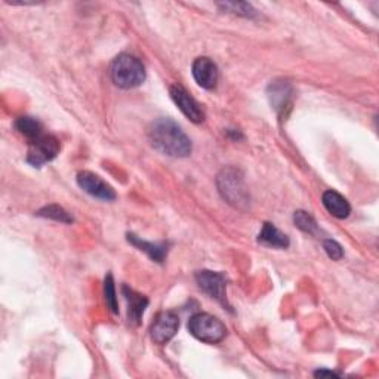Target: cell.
Masks as SVG:
<instances>
[{
	"label": "cell",
	"mask_w": 379,
	"mask_h": 379,
	"mask_svg": "<svg viewBox=\"0 0 379 379\" xmlns=\"http://www.w3.org/2000/svg\"><path fill=\"white\" fill-rule=\"evenodd\" d=\"M148 140L159 153L170 158H187L193 150L192 140L182 128L167 117H160L150 125Z\"/></svg>",
	"instance_id": "cell-1"
},
{
	"label": "cell",
	"mask_w": 379,
	"mask_h": 379,
	"mask_svg": "<svg viewBox=\"0 0 379 379\" xmlns=\"http://www.w3.org/2000/svg\"><path fill=\"white\" fill-rule=\"evenodd\" d=\"M111 79L122 89H133L145 80L144 64L131 54H120L111 65Z\"/></svg>",
	"instance_id": "cell-2"
},
{
	"label": "cell",
	"mask_w": 379,
	"mask_h": 379,
	"mask_svg": "<svg viewBox=\"0 0 379 379\" xmlns=\"http://www.w3.org/2000/svg\"><path fill=\"white\" fill-rule=\"evenodd\" d=\"M221 196L230 204L243 209L249 204V193L242 172L236 167H224L216 178Z\"/></svg>",
	"instance_id": "cell-3"
},
{
	"label": "cell",
	"mask_w": 379,
	"mask_h": 379,
	"mask_svg": "<svg viewBox=\"0 0 379 379\" xmlns=\"http://www.w3.org/2000/svg\"><path fill=\"white\" fill-rule=\"evenodd\" d=\"M188 332L202 342L218 344L226 338L227 327L218 317L199 313L188 320Z\"/></svg>",
	"instance_id": "cell-4"
},
{
	"label": "cell",
	"mask_w": 379,
	"mask_h": 379,
	"mask_svg": "<svg viewBox=\"0 0 379 379\" xmlns=\"http://www.w3.org/2000/svg\"><path fill=\"white\" fill-rule=\"evenodd\" d=\"M60 148V141L55 136L43 133L38 140L30 143L27 162L34 167H40L42 165L54 160L58 156Z\"/></svg>",
	"instance_id": "cell-5"
},
{
	"label": "cell",
	"mask_w": 379,
	"mask_h": 379,
	"mask_svg": "<svg viewBox=\"0 0 379 379\" xmlns=\"http://www.w3.org/2000/svg\"><path fill=\"white\" fill-rule=\"evenodd\" d=\"M178 327H180V317L174 312H163L151 324L150 334L154 342L159 344V346H165V344H167L177 335Z\"/></svg>",
	"instance_id": "cell-6"
},
{
	"label": "cell",
	"mask_w": 379,
	"mask_h": 379,
	"mask_svg": "<svg viewBox=\"0 0 379 379\" xmlns=\"http://www.w3.org/2000/svg\"><path fill=\"white\" fill-rule=\"evenodd\" d=\"M170 98L174 99V102L177 104V107L182 111V114L192 120L193 123H202L204 120V113L202 110V107L199 106V102L190 95L182 86L180 84H174L170 86Z\"/></svg>",
	"instance_id": "cell-7"
},
{
	"label": "cell",
	"mask_w": 379,
	"mask_h": 379,
	"mask_svg": "<svg viewBox=\"0 0 379 379\" xmlns=\"http://www.w3.org/2000/svg\"><path fill=\"white\" fill-rule=\"evenodd\" d=\"M197 285L202 290H204L206 294L215 298L218 302L222 305H227V298H226V278L221 273L203 270L196 274Z\"/></svg>",
	"instance_id": "cell-8"
},
{
	"label": "cell",
	"mask_w": 379,
	"mask_h": 379,
	"mask_svg": "<svg viewBox=\"0 0 379 379\" xmlns=\"http://www.w3.org/2000/svg\"><path fill=\"white\" fill-rule=\"evenodd\" d=\"M77 184L83 190V192L91 194L92 197L107 200V202L116 199L114 190L106 181H102L98 175L92 174V172H88V170L79 172Z\"/></svg>",
	"instance_id": "cell-9"
},
{
	"label": "cell",
	"mask_w": 379,
	"mask_h": 379,
	"mask_svg": "<svg viewBox=\"0 0 379 379\" xmlns=\"http://www.w3.org/2000/svg\"><path fill=\"white\" fill-rule=\"evenodd\" d=\"M292 86L286 80H274L268 86V98L273 109L278 111L280 116L286 117V110L290 109L292 104Z\"/></svg>",
	"instance_id": "cell-10"
},
{
	"label": "cell",
	"mask_w": 379,
	"mask_h": 379,
	"mask_svg": "<svg viewBox=\"0 0 379 379\" xmlns=\"http://www.w3.org/2000/svg\"><path fill=\"white\" fill-rule=\"evenodd\" d=\"M193 77L203 89H214L219 77L218 67L211 58L200 57L193 62Z\"/></svg>",
	"instance_id": "cell-11"
},
{
	"label": "cell",
	"mask_w": 379,
	"mask_h": 379,
	"mask_svg": "<svg viewBox=\"0 0 379 379\" xmlns=\"http://www.w3.org/2000/svg\"><path fill=\"white\" fill-rule=\"evenodd\" d=\"M322 202L326 211L338 219L347 218L351 212V206L347 199L336 193L335 190H327V192H324L322 196Z\"/></svg>",
	"instance_id": "cell-12"
},
{
	"label": "cell",
	"mask_w": 379,
	"mask_h": 379,
	"mask_svg": "<svg viewBox=\"0 0 379 379\" xmlns=\"http://www.w3.org/2000/svg\"><path fill=\"white\" fill-rule=\"evenodd\" d=\"M123 295L128 301V317L132 324H140L145 308L148 305V300L144 295L136 294L133 289L123 286Z\"/></svg>",
	"instance_id": "cell-13"
},
{
	"label": "cell",
	"mask_w": 379,
	"mask_h": 379,
	"mask_svg": "<svg viewBox=\"0 0 379 379\" xmlns=\"http://www.w3.org/2000/svg\"><path fill=\"white\" fill-rule=\"evenodd\" d=\"M128 240L129 243L133 245L135 248H138L140 251L145 252L153 261L156 263H163L165 258L167 256V245L166 243H151V242H145V240L136 237L135 234H128Z\"/></svg>",
	"instance_id": "cell-14"
},
{
	"label": "cell",
	"mask_w": 379,
	"mask_h": 379,
	"mask_svg": "<svg viewBox=\"0 0 379 379\" xmlns=\"http://www.w3.org/2000/svg\"><path fill=\"white\" fill-rule=\"evenodd\" d=\"M258 242L270 248L285 249L289 246V237L283 234L278 227L273 226V224L265 222L260 236H258Z\"/></svg>",
	"instance_id": "cell-15"
},
{
	"label": "cell",
	"mask_w": 379,
	"mask_h": 379,
	"mask_svg": "<svg viewBox=\"0 0 379 379\" xmlns=\"http://www.w3.org/2000/svg\"><path fill=\"white\" fill-rule=\"evenodd\" d=\"M15 129L18 131L21 135H24L27 140H30V143L34 140H38L39 136L43 135L42 123L39 122L38 119L28 117V116L16 119L15 120Z\"/></svg>",
	"instance_id": "cell-16"
},
{
	"label": "cell",
	"mask_w": 379,
	"mask_h": 379,
	"mask_svg": "<svg viewBox=\"0 0 379 379\" xmlns=\"http://www.w3.org/2000/svg\"><path fill=\"white\" fill-rule=\"evenodd\" d=\"M39 216H43V218H49V219H54V221H58V222H65V224H70L73 222V218L70 216V214H68L67 211H64L61 206L58 204H50V206H46V208L40 209L38 212Z\"/></svg>",
	"instance_id": "cell-17"
},
{
	"label": "cell",
	"mask_w": 379,
	"mask_h": 379,
	"mask_svg": "<svg viewBox=\"0 0 379 379\" xmlns=\"http://www.w3.org/2000/svg\"><path fill=\"white\" fill-rule=\"evenodd\" d=\"M294 222H295V226L304 233H308V234H316L317 233V222H316V219L305 211L295 212Z\"/></svg>",
	"instance_id": "cell-18"
},
{
	"label": "cell",
	"mask_w": 379,
	"mask_h": 379,
	"mask_svg": "<svg viewBox=\"0 0 379 379\" xmlns=\"http://www.w3.org/2000/svg\"><path fill=\"white\" fill-rule=\"evenodd\" d=\"M104 295L107 301V307L111 309L114 314L119 313V305H117V297H116V289H114V280L113 275L109 274L104 282Z\"/></svg>",
	"instance_id": "cell-19"
},
{
	"label": "cell",
	"mask_w": 379,
	"mask_h": 379,
	"mask_svg": "<svg viewBox=\"0 0 379 379\" xmlns=\"http://www.w3.org/2000/svg\"><path fill=\"white\" fill-rule=\"evenodd\" d=\"M323 248H324L327 256L332 258L334 261H339L341 258L344 256V249H342V246H341L338 242H335V240H332V238H326V240H323Z\"/></svg>",
	"instance_id": "cell-20"
},
{
	"label": "cell",
	"mask_w": 379,
	"mask_h": 379,
	"mask_svg": "<svg viewBox=\"0 0 379 379\" xmlns=\"http://www.w3.org/2000/svg\"><path fill=\"white\" fill-rule=\"evenodd\" d=\"M226 9H230V12L238 13V15H245V16H251L253 15V9L251 5L248 4H224L222 5Z\"/></svg>",
	"instance_id": "cell-21"
},
{
	"label": "cell",
	"mask_w": 379,
	"mask_h": 379,
	"mask_svg": "<svg viewBox=\"0 0 379 379\" xmlns=\"http://www.w3.org/2000/svg\"><path fill=\"white\" fill-rule=\"evenodd\" d=\"M314 375L316 376H339V373H336L334 370H317Z\"/></svg>",
	"instance_id": "cell-22"
}]
</instances>
